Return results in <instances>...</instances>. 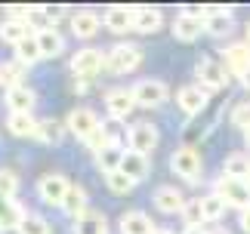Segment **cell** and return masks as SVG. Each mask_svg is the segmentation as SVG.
Here are the masks:
<instances>
[{
  "label": "cell",
  "instance_id": "d6986e66",
  "mask_svg": "<svg viewBox=\"0 0 250 234\" xmlns=\"http://www.w3.org/2000/svg\"><path fill=\"white\" fill-rule=\"evenodd\" d=\"M59 210H62L71 222H78L81 216H86V213L93 210V207H90V191H86L83 185H74V182H71V188H68V194H65V200H62Z\"/></svg>",
  "mask_w": 250,
  "mask_h": 234
},
{
  "label": "cell",
  "instance_id": "60d3db41",
  "mask_svg": "<svg viewBox=\"0 0 250 234\" xmlns=\"http://www.w3.org/2000/svg\"><path fill=\"white\" fill-rule=\"evenodd\" d=\"M46 16H50V25H53V28H59L62 19H71V13H68L65 6H46Z\"/></svg>",
  "mask_w": 250,
  "mask_h": 234
},
{
  "label": "cell",
  "instance_id": "3957f363",
  "mask_svg": "<svg viewBox=\"0 0 250 234\" xmlns=\"http://www.w3.org/2000/svg\"><path fill=\"white\" fill-rule=\"evenodd\" d=\"M210 191H213L229 210H238V213L250 210V185H247L244 179H229V176H216L213 185H210Z\"/></svg>",
  "mask_w": 250,
  "mask_h": 234
},
{
  "label": "cell",
  "instance_id": "ee69618b",
  "mask_svg": "<svg viewBox=\"0 0 250 234\" xmlns=\"http://www.w3.org/2000/svg\"><path fill=\"white\" fill-rule=\"evenodd\" d=\"M207 234H232L229 228H219V225H213V228H207Z\"/></svg>",
  "mask_w": 250,
  "mask_h": 234
},
{
  "label": "cell",
  "instance_id": "7dc6e473",
  "mask_svg": "<svg viewBox=\"0 0 250 234\" xmlns=\"http://www.w3.org/2000/svg\"><path fill=\"white\" fill-rule=\"evenodd\" d=\"M0 234H22V231H19V228H3Z\"/></svg>",
  "mask_w": 250,
  "mask_h": 234
},
{
  "label": "cell",
  "instance_id": "c3c4849f",
  "mask_svg": "<svg viewBox=\"0 0 250 234\" xmlns=\"http://www.w3.org/2000/svg\"><path fill=\"white\" fill-rule=\"evenodd\" d=\"M241 136H244V145H247V151H250V130H247V133H241Z\"/></svg>",
  "mask_w": 250,
  "mask_h": 234
},
{
  "label": "cell",
  "instance_id": "484cf974",
  "mask_svg": "<svg viewBox=\"0 0 250 234\" xmlns=\"http://www.w3.org/2000/svg\"><path fill=\"white\" fill-rule=\"evenodd\" d=\"M71 234H111V231H108V219H105V213L90 210L78 222H71Z\"/></svg>",
  "mask_w": 250,
  "mask_h": 234
},
{
  "label": "cell",
  "instance_id": "8fae6325",
  "mask_svg": "<svg viewBox=\"0 0 250 234\" xmlns=\"http://www.w3.org/2000/svg\"><path fill=\"white\" fill-rule=\"evenodd\" d=\"M170 34L176 37L179 43H195V40H201V34H207V28L191 9H179V13L170 19Z\"/></svg>",
  "mask_w": 250,
  "mask_h": 234
},
{
  "label": "cell",
  "instance_id": "6da1fadb",
  "mask_svg": "<svg viewBox=\"0 0 250 234\" xmlns=\"http://www.w3.org/2000/svg\"><path fill=\"white\" fill-rule=\"evenodd\" d=\"M167 167L176 179L188 182V185H198L204 179V154H201L198 145H179V148H173Z\"/></svg>",
  "mask_w": 250,
  "mask_h": 234
},
{
  "label": "cell",
  "instance_id": "cb8c5ba5",
  "mask_svg": "<svg viewBox=\"0 0 250 234\" xmlns=\"http://www.w3.org/2000/svg\"><path fill=\"white\" fill-rule=\"evenodd\" d=\"M99 130H102V136H105V142H108V145L127 148V142H130V126H127V120H118V117H102Z\"/></svg>",
  "mask_w": 250,
  "mask_h": 234
},
{
  "label": "cell",
  "instance_id": "603a6c76",
  "mask_svg": "<svg viewBox=\"0 0 250 234\" xmlns=\"http://www.w3.org/2000/svg\"><path fill=\"white\" fill-rule=\"evenodd\" d=\"M37 123H41V117L34 114H6V133L16 139H34Z\"/></svg>",
  "mask_w": 250,
  "mask_h": 234
},
{
  "label": "cell",
  "instance_id": "7a4b0ae2",
  "mask_svg": "<svg viewBox=\"0 0 250 234\" xmlns=\"http://www.w3.org/2000/svg\"><path fill=\"white\" fill-rule=\"evenodd\" d=\"M142 62H146V50L133 40H121L105 50V74H114V77L133 74Z\"/></svg>",
  "mask_w": 250,
  "mask_h": 234
},
{
  "label": "cell",
  "instance_id": "f1b7e54d",
  "mask_svg": "<svg viewBox=\"0 0 250 234\" xmlns=\"http://www.w3.org/2000/svg\"><path fill=\"white\" fill-rule=\"evenodd\" d=\"M124 151H127V148H118V145H105V148H102V151L93 157L96 170H99L102 176L118 173V170H121V160H124Z\"/></svg>",
  "mask_w": 250,
  "mask_h": 234
},
{
  "label": "cell",
  "instance_id": "d4e9b609",
  "mask_svg": "<svg viewBox=\"0 0 250 234\" xmlns=\"http://www.w3.org/2000/svg\"><path fill=\"white\" fill-rule=\"evenodd\" d=\"M37 43H41V56L43 58H56L65 53V46H68V40H65V34L59 31V28H46V31L34 34Z\"/></svg>",
  "mask_w": 250,
  "mask_h": 234
},
{
  "label": "cell",
  "instance_id": "816d5d0a",
  "mask_svg": "<svg viewBox=\"0 0 250 234\" xmlns=\"http://www.w3.org/2000/svg\"><path fill=\"white\" fill-rule=\"evenodd\" d=\"M244 182H247V185H250V176H247V179H244Z\"/></svg>",
  "mask_w": 250,
  "mask_h": 234
},
{
  "label": "cell",
  "instance_id": "e0dca14e",
  "mask_svg": "<svg viewBox=\"0 0 250 234\" xmlns=\"http://www.w3.org/2000/svg\"><path fill=\"white\" fill-rule=\"evenodd\" d=\"M133 19H136V6H108L102 13V28L121 37L133 31Z\"/></svg>",
  "mask_w": 250,
  "mask_h": 234
},
{
  "label": "cell",
  "instance_id": "8d00e7d4",
  "mask_svg": "<svg viewBox=\"0 0 250 234\" xmlns=\"http://www.w3.org/2000/svg\"><path fill=\"white\" fill-rule=\"evenodd\" d=\"M28 71H31V68H25L22 62H6L3 65V90H9V86H19V83H25L28 80Z\"/></svg>",
  "mask_w": 250,
  "mask_h": 234
},
{
  "label": "cell",
  "instance_id": "ab89813d",
  "mask_svg": "<svg viewBox=\"0 0 250 234\" xmlns=\"http://www.w3.org/2000/svg\"><path fill=\"white\" fill-rule=\"evenodd\" d=\"M105 145H108V142H105V136H102V130H96V133L90 136V139L83 142V148H86V151H90L93 157H96V154H99V151L105 148Z\"/></svg>",
  "mask_w": 250,
  "mask_h": 234
},
{
  "label": "cell",
  "instance_id": "83f0119b",
  "mask_svg": "<svg viewBox=\"0 0 250 234\" xmlns=\"http://www.w3.org/2000/svg\"><path fill=\"white\" fill-rule=\"evenodd\" d=\"M219 176H229V179H247L250 176V154L247 151L226 154L223 167H219Z\"/></svg>",
  "mask_w": 250,
  "mask_h": 234
},
{
  "label": "cell",
  "instance_id": "2e32d148",
  "mask_svg": "<svg viewBox=\"0 0 250 234\" xmlns=\"http://www.w3.org/2000/svg\"><path fill=\"white\" fill-rule=\"evenodd\" d=\"M68 28L78 40H93V37L102 31V16L96 13V9H78V13H71Z\"/></svg>",
  "mask_w": 250,
  "mask_h": 234
},
{
  "label": "cell",
  "instance_id": "d6a6232c",
  "mask_svg": "<svg viewBox=\"0 0 250 234\" xmlns=\"http://www.w3.org/2000/svg\"><path fill=\"white\" fill-rule=\"evenodd\" d=\"M19 231L22 234H56V228L50 225V219L41 216V213H31V210H25L22 222H19Z\"/></svg>",
  "mask_w": 250,
  "mask_h": 234
},
{
  "label": "cell",
  "instance_id": "8992f818",
  "mask_svg": "<svg viewBox=\"0 0 250 234\" xmlns=\"http://www.w3.org/2000/svg\"><path fill=\"white\" fill-rule=\"evenodd\" d=\"M68 188H71V182H68L65 173H43L41 179H37V185H34V194H37V200H41L43 207H62Z\"/></svg>",
  "mask_w": 250,
  "mask_h": 234
},
{
  "label": "cell",
  "instance_id": "681fc988",
  "mask_svg": "<svg viewBox=\"0 0 250 234\" xmlns=\"http://www.w3.org/2000/svg\"><path fill=\"white\" fill-rule=\"evenodd\" d=\"M155 234H173V231H170V228H161V225H158V228H155Z\"/></svg>",
  "mask_w": 250,
  "mask_h": 234
},
{
  "label": "cell",
  "instance_id": "4fadbf2b",
  "mask_svg": "<svg viewBox=\"0 0 250 234\" xmlns=\"http://www.w3.org/2000/svg\"><path fill=\"white\" fill-rule=\"evenodd\" d=\"M219 62H223V68L229 71V77H241L247 68H250V43H244V40H232V43H226L223 50H219Z\"/></svg>",
  "mask_w": 250,
  "mask_h": 234
},
{
  "label": "cell",
  "instance_id": "f907efd6",
  "mask_svg": "<svg viewBox=\"0 0 250 234\" xmlns=\"http://www.w3.org/2000/svg\"><path fill=\"white\" fill-rule=\"evenodd\" d=\"M0 86H3V65H0Z\"/></svg>",
  "mask_w": 250,
  "mask_h": 234
},
{
  "label": "cell",
  "instance_id": "1f68e13d",
  "mask_svg": "<svg viewBox=\"0 0 250 234\" xmlns=\"http://www.w3.org/2000/svg\"><path fill=\"white\" fill-rule=\"evenodd\" d=\"M25 216V207L13 197H0V231L3 228H19V222Z\"/></svg>",
  "mask_w": 250,
  "mask_h": 234
},
{
  "label": "cell",
  "instance_id": "e575fe53",
  "mask_svg": "<svg viewBox=\"0 0 250 234\" xmlns=\"http://www.w3.org/2000/svg\"><path fill=\"white\" fill-rule=\"evenodd\" d=\"M182 225L186 228H204V213H201V197H188L186 207L179 213Z\"/></svg>",
  "mask_w": 250,
  "mask_h": 234
},
{
  "label": "cell",
  "instance_id": "44dd1931",
  "mask_svg": "<svg viewBox=\"0 0 250 234\" xmlns=\"http://www.w3.org/2000/svg\"><path fill=\"white\" fill-rule=\"evenodd\" d=\"M164 28V13L158 6H136V19H133V31L148 37V34H158Z\"/></svg>",
  "mask_w": 250,
  "mask_h": 234
},
{
  "label": "cell",
  "instance_id": "836d02e7",
  "mask_svg": "<svg viewBox=\"0 0 250 234\" xmlns=\"http://www.w3.org/2000/svg\"><path fill=\"white\" fill-rule=\"evenodd\" d=\"M102 179H105V188H108L114 197H127V194H133V188H136V182H133L130 176H124L121 170H118V173L102 176Z\"/></svg>",
  "mask_w": 250,
  "mask_h": 234
},
{
  "label": "cell",
  "instance_id": "ba28073f",
  "mask_svg": "<svg viewBox=\"0 0 250 234\" xmlns=\"http://www.w3.org/2000/svg\"><path fill=\"white\" fill-rule=\"evenodd\" d=\"M99 123H102V117L93 108H86V105H74L68 111V117H65V130H68V136H74L81 145L99 130Z\"/></svg>",
  "mask_w": 250,
  "mask_h": 234
},
{
  "label": "cell",
  "instance_id": "5b68a950",
  "mask_svg": "<svg viewBox=\"0 0 250 234\" xmlns=\"http://www.w3.org/2000/svg\"><path fill=\"white\" fill-rule=\"evenodd\" d=\"M195 83L204 86V90L213 96V93H219V90H226V86H229V71L223 68L219 58L201 56L198 62H195Z\"/></svg>",
  "mask_w": 250,
  "mask_h": 234
},
{
  "label": "cell",
  "instance_id": "f35d334b",
  "mask_svg": "<svg viewBox=\"0 0 250 234\" xmlns=\"http://www.w3.org/2000/svg\"><path fill=\"white\" fill-rule=\"evenodd\" d=\"M96 90V80H93V77H74V80H71V93L74 96H90Z\"/></svg>",
  "mask_w": 250,
  "mask_h": 234
},
{
  "label": "cell",
  "instance_id": "9c48e42d",
  "mask_svg": "<svg viewBox=\"0 0 250 234\" xmlns=\"http://www.w3.org/2000/svg\"><path fill=\"white\" fill-rule=\"evenodd\" d=\"M207 105H210V93L204 90V86L186 83V86H179V90H176V108L186 114L188 120L201 117V114L207 111Z\"/></svg>",
  "mask_w": 250,
  "mask_h": 234
},
{
  "label": "cell",
  "instance_id": "4316f807",
  "mask_svg": "<svg viewBox=\"0 0 250 234\" xmlns=\"http://www.w3.org/2000/svg\"><path fill=\"white\" fill-rule=\"evenodd\" d=\"M25 37H31V28H28L22 19H9V16L0 19V43L16 46V43H22Z\"/></svg>",
  "mask_w": 250,
  "mask_h": 234
},
{
  "label": "cell",
  "instance_id": "bcb514c9",
  "mask_svg": "<svg viewBox=\"0 0 250 234\" xmlns=\"http://www.w3.org/2000/svg\"><path fill=\"white\" fill-rule=\"evenodd\" d=\"M244 43H250V22L244 25Z\"/></svg>",
  "mask_w": 250,
  "mask_h": 234
},
{
  "label": "cell",
  "instance_id": "f6af8a7d",
  "mask_svg": "<svg viewBox=\"0 0 250 234\" xmlns=\"http://www.w3.org/2000/svg\"><path fill=\"white\" fill-rule=\"evenodd\" d=\"M182 234H207V228H186Z\"/></svg>",
  "mask_w": 250,
  "mask_h": 234
},
{
  "label": "cell",
  "instance_id": "9a60e30c",
  "mask_svg": "<svg viewBox=\"0 0 250 234\" xmlns=\"http://www.w3.org/2000/svg\"><path fill=\"white\" fill-rule=\"evenodd\" d=\"M186 194H182L176 185H158L155 194H151V207L158 213H164V216H179L182 207H186Z\"/></svg>",
  "mask_w": 250,
  "mask_h": 234
},
{
  "label": "cell",
  "instance_id": "74e56055",
  "mask_svg": "<svg viewBox=\"0 0 250 234\" xmlns=\"http://www.w3.org/2000/svg\"><path fill=\"white\" fill-rule=\"evenodd\" d=\"M19 188H22V179H19L16 170H0V197H19Z\"/></svg>",
  "mask_w": 250,
  "mask_h": 234
},
{
  "label": "cell",
  "instance_id": "ffe728a7",
  "mask_svg": "<svg viewBox=\"0 0 250 234\" xmlns=\"http://www.w3.org/2000/svg\"><path fill=\"white\" fill-rule=\"evenodd\" d=\"M121 173L124 176H130L133 182H146L148 176H151V157H146V154H139V151H124V160H121Z\"/></svg>",
  "mask_w": 250,
  "mask_h": 234
},
{
  "label": "cell",
  "instance_id": "277c9868",
  "mask_svg": "<svg viewBox=\"0 0 250 234\" xmlns=\"http://www.w3.org/2000/svg\"><path fill=\"white\" fill-rule=\"evenodd\" d=\"M133 99H136V108H146V111L164 108L170 99V86L161 77H142V80L133 83Z\"/></svg>",
  "mask_w": 250,
  "mask_h": 234
},
{
  "label": "cell",
  "instance_id": "d590c367",
  "mask_svg": "<svg viewBox=\"0 0 250 234\" xmlns=\"http://www.w3.org/2000/svg\"><path fill=\"white\" fill-rule=\"evenodd\" d=\"M229 123H232L235 130H241V133L250 130V99H238L232 105V111H229Z\"/></svg>",
  "mask_w": 250,
  "mask_h": 234
},
{
  "label": "cell",
  "instance_id": "f546056e",
  "mask_svg": "<svg viewBox=\"0 0 250 234\" xmlns=\"http://www.w3.org/2000/svg\"><path fill=\"white\" fill-rule=\"evenodd\" d=\"M13 58L16 62H22L25 68H34L37 62H43V56H41V43H37V37H25L22 43H16L13 46Z\"/></svg>",
  "mask_w": 250,
  "mask_h": 234
},
{
  "label": "cell",
  "instance_id": "5bb4252c",
  "mask_svg": "<svg viewBox=\"0 0 250 234\" xmlns=\"http://www.w3.org/2000/svg\"><path fill=\"white\" fill-rule=\"evenodd\" d=\"M3 102L9 114H34L37 108V90L31 83H19V86H9L3 93Z\"/></svg>",
  "mask_w": 250,
  "mask_h": 234
},
{
  "label": "cell",
  "instance_id": "ac0fdd59",
  "mask_svg": "<svg viewBox=\"0 0 250 234\" xmlns=\"http://www.w3.org/2000/svg\"><path fill=\"white\" fill-rule=\"evenodd\" d=\"M155 219L146 210H124L118 216V231L121 234H155Z\"/></svg>",
  "mask_w": 250,
  "mask_h": 234
},
{
  "label": "cell",
  "instance_id": "4dcf8cb0",
  "mask_svg": "<svg viewBox=\"0 0 250 234\" xmlns=\"http://www.w3.org/2000/svg\"><path fill=\"white\" fill-rule=\"evenodd\" d=\"M201 213H204V225H219V222L226 219L229 207H226V203L216 197L213 191H207L204 197H201Z\"/></svg>",
  "mask_w": 250,
  "mask_h": 234
},
{
  "label": "cell",
  "instance_id": "7bdbcfd3",
  "mask_svg": "<svg viewBox=\"0 0 250 234\" xmlns=\"http://www.w3.org/2000/svg\"><path fill=\"white\" fill-rule=\"evenodd\" d=\"M238 83H241V90H244V93H250V68H247L241 77H238Z\"/></svg>",
  "mask_w": 250,
  "mask_h": 234
},
{
  "label": "cell",
  "instance_id": "7402d4cb",
  "mask_svg": "<svg viewBox=\"0 0 250 234\" xmlns=\"http://www.w3.org/2000/svg\"><path fill=\"white\" fill-rule=\"evenodd\" d=\"M65 136H68V130H65V120H59V117H41V123H37V136H34V139L41 142V145L59 148V145L65 142Z\"/></svg>",
  "mask_w": 250,
  "mask_h": 234
},
{
  "label": "cell",
  "instance_id": "52a82bcc",
  "mask_svg": "<svg viewBox=\"0 0 250 234\" xmlns=\"http://www.w3.org/2000/svg\"><path fill=\"white\" fill-rule=\"evenodd\" d=\"M68 71L74 77H93L96 80L105 71V50H99V46H81L68 58Z\"/></svg>",
  "mask_w": 250,
  "mask_h": 234
},
{
  "label": "cell",
  "instance_id": "30bf717a",
  "mask_svg": "<svg viewBox=\"0 0 250 234\" xmlns=\"http://www.w3.org/2000/svg\"><path fill=\"white\" fill-rule=\"evenodd\" d=\"M105 117H118V120H127V117L136 111V99H133V86H108L105 90Z\"/></svg>",
  "mask_w": 250,
  "mask_h": 234
},
{
  "label": "cell",
  "instance_id": "b9f144b4",
  "mask_svg": "<svg viewBox=\"0 0 250 234\" xmlns=\"http://www.w3.org/2000/svg\"><path fill=\"white\" fill-rule=\"evenodd\" d=\"M238 228H241L244 234H250V210H244V213H238Z\"/></svg>",
  "mask_w": 250,
  "mask_h": 234
},
{
  "label": "cell",
  "instance_id": "7c38bea8",
  "mask_svg": "<svg viewBox=\"0 0 250 234\" xmlns=\"http://www.w3.org/2000/svg\"><path fill=\"white\" fill-rule=\"evenodd\" d=\"M158 145H161V130L151 120L130 123V142H127L130 151H139V154H146V157H151V151H155Z\"/></svg>",
  "mask_w": 250,
  "mask_h": 234
}]
</instances>
